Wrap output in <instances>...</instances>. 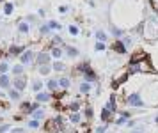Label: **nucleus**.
I'll list each match as a JSON object with an SVG mask.
<instances>
[{
  "mask_svg": "<svg viewBox=\"0 0 158 133\" xmlns=\"http://www.w3.org/2000/svg\"><path fill=\"white\" fill-rule=\"evenodd\" d=\"M59 85L62 87V89H67L71 85V82H70V78H62V80H59Z\"/></svg>",
  "mask_w": 158,
  "mask_h": 133,
  "instance_id": "f3484780",
  "label": "nucleus"
},
{
  "mask_svg": "<svg viewBox=\"0 0 158 133\" xmlns=\"http://www.w3.org/2000/svg\"><path fill=\"white\" fill-rule=\"evenodd\" d=\"M0 57H2V50H0Z\"/></svg>",
  "mask_w": 158,
  "mask_h": 133,
  "instance_id": "ea45409f",
  "label": "nucleus"
},
{
  "mask_svg": "<svg viewBox=\"0 0 158 133\" xmlns=\"http://www.w3.org/2000/svg\"><path fill=\"white\" fill-rule=\"evenodd\" d=\"M107 108L110 110V112H116V110H117V108H116V96H112V98H110V101H108V106H107Z\"/></svg>",
  "mask_w": 158,
  "mask_h": 133,
  "instance_id": "4468645a",
  "label": "nucleus"
},
{
  "mask_svg": "<svg viewBox=\"0 0 158 133\" xmlns=\"http://www.w3.org/2000/svg\"><path fill=\"white\" fill-rule=\"evenodd\" d=\"M9 98L13 101H18L20 99V91H16V89H9Z\"/></svg>",
  "mask_w": 158,
  "mask_h": 133,
  "instance_id": "f8f14e48",
  "label": "nucleus"
},
{
  "mask_svg": "<svg viewBox=\"0 0 158 133\" xmlns=\"http://www.w3.org/2000/svg\"><path fill=\"white\" fill-rule=\"evenodd\" d=\"M48 62H50V55L48 53H39L37 55V64L39 66H48Z\"/></svg>",
  "mask_w": 158,
  "mask_h": 133,
  "instance_id": "7ed1b4c3",
  "label": "nucleus"
},
{
  "mask_svg": "<svg viewBox=\"0 0 158 133\" xmlns=\"http://www.w3.org/2000/svg\"><path fill=\"white\" fill-rule=\"evenodd\" d=\"M32 60V52H23V55H21V62H23V64H29Z\"/></svg>",
  "mask_w": 158,
  "mask_h": 133,
  "instance_id": "9d476101",
  "label": "nucleus"
},
{
  "mask_svg": "<svg viewBox=\"0 0 158 133\" xmlns=\"http://www.w3.org/2000/svg\"><path fill=\"white\" fill-rule=\"evenodd\" d=\"M62 55V52H60V48H53L52 50V57H55V59H59Z\"/></svg>",
  "mask_w": 158,
  "mask_h": 133,
  "instance_id": "a878e982",
  "label": "nucleus"
},
{
  "mask_svg": "<svg viewBox=\"0 0 158 133\" xmlns=\"http://www.w3.org/2000/svg\"><path fill=\"white\" fill-rule=\"evenodd\" d=\"M32 89H34V91H36V92H41V89H43V83L36 80V82L32 83Z\"/></svg>",
  "mask_w": 158,
  "mask_h": 133,
  "instance_id": "6ab92c4d",
  "label": "nucleus"
},
{
  "mask_svg": "<svg viewBox=\"0 0 158 133\" xmlns=\"http://www.w3.org/2000/svg\"><path fill=\"white\" fill-rule=\"evenodd\" d=\"M25 87H27V83H25L23 78H16L14 80V89H16V91H23Z\"/></svg>",
  "mask_w": 158,
  "mask_h": 133,
  "instance_id": "39448f33",
  "label": "nucleus"
},
{
  "mask_svg": "<svg viewBox=\"0 0 158 133\" xmlns=\"http://www.w3.org/2000/svg\"><path fill=\"white\" fill-rule=\"evenodd\" d=\"M105 130H107L105 126H100V128H96V131H98V133H105Z\"/></svg>",
  "mask_w": 158,
  "mask_h": 133,
  "instance_id": "4c0bfd02",
  "label": "nucleus"
},
{
  "mask_svg": "<svg viewBox=\"0 0 158 133\" xmlns=\"http://www.w3.org/2000/svg\"><path fill=\"white\" fill-rule=\"evenodd\" d=\"M48 29H53V30H55V29H60V25L57 23V21H50V23H48Z\"/></svg>",
  "mask_w": 158,
  "mask_h": 133,
  "instance_id": "c756f323",
  "label": "nucleus"
},
{
  "mask_svg": "<svg viewBox=\"0 0 158 133\" xmlns=\"http://www.w3.org/2000/svg\"><path fill=\"white\" fill-rule=\"evenodd\" d=\"M70 121H71V123H75V124H77V123H80V116H78L77 112H73V114L70 116Z\"/></svg>",
  "mask_w": 158,
  "mask_h": 133,
  "instance_id": "5701e85b",
  "label": "nucleus"
},
{
  "mask_svg": "<svg viewBox=\"0 0 158 133\" xmlns=\"http://www.w3.org/2000/svg\"><path fill=\"white\" fill-rule=\"evenodd\" d=\"M13 9H14V7H13V4H6V13H7V14H11V13H13Z\"/></svg>",
  "mask_w": 158,
  "mask_h": 133,
  "instance_id": "473e14b6",
  "label": "nucleus"
},
{
  "mask_svg": "<svg viewBox=\"0 0 158 133\" xmlns=\"http://www.w3.org/2000/svg\"><path fill=\"white\" fill-rule=\"evenodd\" d=\"M0 96H2V94H0Z\"/></svg>",
  "mask_w": 158,
  "mask_h": 133,
  "instance_id": "a19ab883",
  "label": "nucleus"
},
{
  "mask_svg": "<svg viewBox=\"0 0 158 133\" xmlns=\"http://www.w3.org/2000/svg\"><path fill=\"white\" fill-rule=\"evenodd\" d=\"M11 133H25V130H23V128H16V130H13Z\"/></svg>",
  "mask_w": 158,
  "mask_h": 133,
  "instance_id": "f704fd0d",
  "label": "nucleus"
},
{
  "mask_svg": "<svg viewBox=\"0 0 158 133\" xmlns=\"http://www.w3.org/2000/svg\"><path fill=\"white\" fill-rule=\"evenodd\" d=\"M32 110H34V106L27 101V103H21V112H25V114H30L32 112Z\"/></svg>",
  "mask_w": 158,
  "mask_h": 133,
  "instance_id": "9b49d317",
  "label": "nucleus"
},
{
  "mask_svg": "<svg viewBox=\"0 0 158 133\" xmlns=\"http://www.w3.org/2000/svg\"><path fill=\"white\" fill-rule=\"evenodd\" d=\"M7 130H9V124H2V126H0V133H4Z\"/></svg>",
  "mask_w": 158,
  "mask_h": 133,
  "instance_id": "72a5a7b5",
  "label": "nucleus"
},
{
  "mask_svg": "<svg viewBox=\"0 0 158 133\" xmlns=\"http://www.w3.org/2000/svg\"><path fill=\"white\" fill-rule=\"evenodd\" d=\"M46 85H48L50 91H53V92H55V91H57V87H59V82H57V80H50Z\"/></svg>",
  "mask_w": 158,
  "mask_h": 133,
  "instance_id": "dca6fc26",
  "label": "nucleus"
},
{
  "mask_svg": "<svg viewBox=\"0 0 158 133\" xmlns=\"http://www.w3.org/2000/svg\"><path fill=\"white\" fill-rule=\"evenodd\" d=\"M67 108H70L71 112H78V108H80V103H78V101H71Z\"/></svg>",
  "mask_w": 158,
  "mask_h": 133,
  "instance_id": "a211bd4d",
  "label": "nucleus"
},
{
  "mask_svg": "<svg viewBox=\"0 0 158 133\" xmlns=\"http://www.w3.org/2000/svg\"><path fill=\"white\" fill-rule=\"evenodd\" d=\"M103 48H105L103 43H96V50H103Z\"/></svg>",
  "mask_w": 158,
  "mask_h": 133,
  "instance_id": "c9c22d12",
  "label": "nucleus"
},
{
  "mask_svg": "<svg viewBox=\"0 0 158 133\" xmlns=\"http://www.w3.org/2000/svg\"><path fill=\"white\" fill-rule=\"evenodd\" d=\"M20 32H29V25L27 23H21L20 25Z\"/></svg>",
  "mask_w": 158,
  "mask_h": 133,
  "instance_id": "7c9ffc66",
  "label": "nucleus"
},
{
  "mask_svg": "<svg viewBox=\"0 0 158 133\" xmlns=\"http://www.w3.org/2000/svg\"><path fill=\"white\" fill-rule=\"evenodd\" d=\"M112 50L117 52V53H126V48H124V44L121 41H116L114 44H112Z\"/></svg>",
  "mask_w": 158,
  "mask_h": 133,
  "instance_id": "20e7f679",
  "label": "nucleus"
},
{
  "mask_svg": "<svg viewBox=\"0 0 158 133\" xmlns=\"http://www.w3.org/2000/svg\"><path fill=\"white\" fill-rule=\"evenodd\" d=\"M9 83H11V80H9L7 75H0V87H2V89H7Z\"/></svg>",
  "mask_w": 158,
  "mask_h": 133,
  "instance_id": "6e6552de",
  "label": "nucleus"
},
{
  "mask_svg": "<svg viewBox=\"0 0 158 133\" xmlns=\"http://www.w3.org/2000/svg\"><path fill=\"white\" fill-rule=\"evenodd\" d=\"M100 117H101V121H103V123H108V121L112 119V112H110L108 108H103V110H101V116H100Z\"/></svg>",
  "mask_w": 158,
  "mask_h": 133,
  "instance_id": "423d86ee",
  "label": "nucleus"
},
{
  "mask_svg": "<svg viewBox=\"0 0 158 133\" xmlns=\"http://www.w3.org/2000/svg\"><path fill=\"white\" fill-rule=\"evenodd\" d=\"M85 116H87V119H91V117H93V108L87 106V108H85Z\"/></svg>",
  "mask_w": 158,
  "mask_h": 133,
  "instance_id": "2f4dec72",
  "label": "nucleus"
},
{
  "mask_svg": "<svg viewBox=\"0 0 158 133\" xmlns=\"http://www.w3.org/2000/svg\"><path fill=\"white\" fill-rule=\"evenodd\" d=\"M89 91H91V83H89V82H84V83H80V92L87 94Z\"/></svg>",
  "mask_w": 158,
  "mask_h": 133,
  "instance_id": "ddd939ff",
  "label": "nucleus"
},
{
  "mask_svg": "<svg viewBox=\"0 0 158 133\" xmlns=\"http://www.w3.org/2000/svg\"><path fill=\"white\" fill-rule=\"evenodd\" d=\"M96 37L100 39V43L107 41V36H105V32H103V30H98V32H96Z\"/></svg>",
  "mask_w": 158,
  "mask_h": 133,
  "instance_id": "4be33fe9",
  "label": "nucleus"
},
{
  "mask_svg": "<svg viewBox=\"0 0 158 133\" xmlns=\"http://www.w3.org/2000/svg\"><path fill=\"white\" fill-rule=\"evenodd\" d=\"M50 96H52V94H46V92H43V91H41V92L36 94V99H37L39 103H41V101L44 103V101H50Z\"/></svg>",
  "mask_w": 158,
  "mask_h": 133,
  "instance_id": "0eeeda50",
  "label": "nucleus"
},
{
  "mask_svg": "<svg viewBox=\"0 0 158 133\" xmlns=\"http://www.w3.org/2000/svg\"><path fill=\"white\" fill-rule=\"evenodd\" d=\"M44 130L46 131H53V130H57V124H55V119H50V121H46V124H44Z\"/></svg>",
  "mask_w": 158,
  "mask_h": 133,
  "instance_id": "1a4fd4ad",
  "label": "nucleus"
},
{
  "mask_svg": "<svg viewBox=\"0 0 158 133\" xmlns=\"http://www.w3.org/2000/svg\"><path fill=\"white\" fill-rule=\"evenodd\" d=\"M27 124H29V128H32V130H36V128H39V121H36V119H32V121H29Z\"/></svg>",
  "mask_w": 158,
  "mask_h": 133,
  "instance_id": "b1692460",
  "label": "nucleus"
},
{
  "mask_svg": "<svg viewBox=\"0 0 158 133\" xmlns=\"http://www.w3.org/2000/svg\"><path fill=\"white\" fill-rule=\"evenodd\" d=\"M70 32H71V34H78V29H77V27H70Z\"/></svg>",
  "mask_w": 158,
  "mask_h": 133,
  "instance_id": "e433bc0d",
  "label": "nucleus"
},
{
  "mask_svg": "<svg viewBox=\"0 0 158 133\" xmlns=\"http://www.w3.org/2000/svg\"><path fill=\"white\" fill-rule=\"evenodd\" d=\"M53 69H55V71H64L66 66H64L62 62H55V64H53Z\"/></svg>",
  "mask_w": 158,
  "mask_h": 133,
  "instance_id": "412c9836",
  "label": "nucleus"
},
{
  "mask_svg": "<svg viewBox=\"0 0 158 133\" xmlns=\"http://www.w3.org/2000/svg\"><path fill=\"white\" fill-rule=\"evenodd\" d=\"M39 71H41V75H48L50 73V68H48V66H41Z\"/></svg>",
  "mask_w": 158,
  "mask_h": 133,
  "instance_id": "c85d7f7f",
  "label": "nucleus"
},
{
  "mask_svg": "<svg viewBox=\"0 0 158 133\" xmlns=\"http://www.w3.org/2000/svg\"><path fill=\"white\" fill-rule=\"evenodd\" d=\"M126 105L128 106H142L144 105V101H142V98H140V94H130L128 98H126Z\"/></svg>",
  "mask_w": 158,
  "mask_h": 133,
  "instance_id": "f257e3e1",
  "label": "nucleus"
},
{
  "mask_svg": "<svg viewBox=\"0 0 158 133\" xmlns=\"http://www.w3.org/2000/svg\"><path fill=\"white\" fill-rule=\"evenodd\" d=\"M154 123H158V116H156V119H154Z\"/></svg>",
  "mask_w": 158,
  "mask_h": 133,
  "instance_id": "58836bf2",
  "label": "nucleus"
},
{
  "mask_svg": "<svg viewBox=\"0 0 158 133\" xmlns=\"http://www.w3.org/2000/svg\"><path fill=\"white\" fill-rule=\"evenodd\" d=\"M13 73H14V75H21V73H23V66H21V64L14 66V68H13Z\"/></svg>",
  "mask_w": 158,
  "mask_h": 133,
  "instance_id": "aec40b11",
  "label": "nucleus"
},
{
  "mask_svg": "<svg viewBox=\"0 0 158 133\" xmlns=\"http://www.w3.org/2000/svg\"><path fill=\"white\" fill-rule=\"evenodd\" d=\"M67 53H70L71 57H77V55H78V50L73 48V46H67Z\"/></svg>",
  "mask_w": 158,
  "mask_h": 133,
  "instance_id": "393cba45",
  "label": "nucleus"
},
{
  "mask_svg": "<svg viewBox=\"0 0 158 133\" xmlns=\"http://www.w3.org/2000/svg\"><path fill=\"white\" fill-rule=\"evenodd\" d=\"M80 71H84L85 73V76H87V82H93V80H96V75H94V71L89 68L87 64H82L80 66Z\"/></svg>",
  "mask_w": 158,
  "mask_h": 133,
  "instance_id": "f03ea898",
  "label": "nucleus"
},
{
  "mask_svg": "<svg viewBox=\"0 0 158 133\" xmlns=\"http://www.w3.org/2000/svg\"><path fill=\"white\" fill-rule=\"evenodd\" d=\"M44 116V112H43V110H36V112H34V119L37 121V119H41Z\"/></svg>",
  "mask_w": 158,
  "mask_h": 133,
  "instance_id": "cd10ccee",
  "label": "nucleus"
},
{
  "mask_svg": "<svg viewBox=\"0 0 158 133\" xmlns=\"http://www.w3.org/2000/svg\"><path fill=\"white\" fill-rule=\"evenodd\" d=\"M23 50H25L23 46H11V50H9V52H11V55H20Z\"/></svg>",
  "mask_w": 158,
  "mask_h": 133,
  "instance_id": "2eb2a0df",
  "label": "nucleus"
},
{
  "mask_svg": "<svg viewBox=\"0 0 158 133\" xmlns=\"http://www.w3.org/2000/svg\"><path fill=\"white\" fill-rule=\"evenodd\" d=\"M9 71V66L7 64H0V75H6Z\"/></svg>",
  "mask_w": 158,
  "mask_h": 133,
  "instance_id": "bb28decb",
  "label": "nucleus"
}]
</instances>
